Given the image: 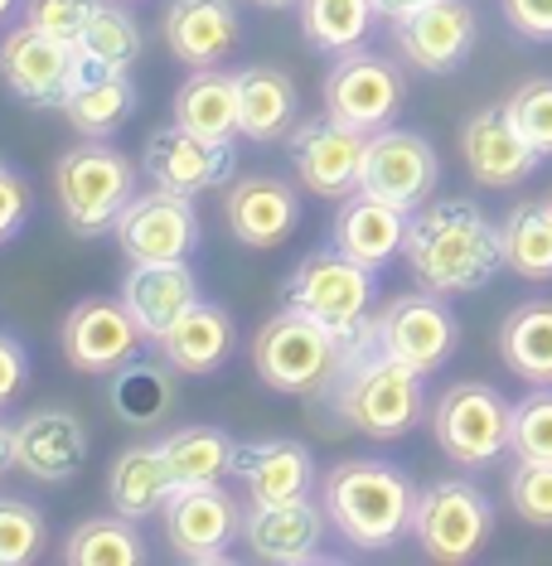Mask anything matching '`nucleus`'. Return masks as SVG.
Segmentation results:
<instances>
[{"instance_id": "11", "label": "nucleus", "mask_w": 552, "mask_h": 566, "mask_svg": "<svg viewBox=\"0 0 552 566\" xmlns=\"http://www.w3.org/2000/svg\"><path fill=\"white\" fill-rule=\"evenodd\" d=\"M374 334H378L383 349L393 358H403V364H413L417 373L446 368L456 354V344H460V325H456L451 305L427 286L383 305L374 315Z\"/></svg>"}, {"instance_id": "33", "label": "nucleus", "mask_w": 552, "mask_h": 566, "mask_svg": "<svg viewBox=\"0 0 552 566\" xmlns=\"http://www.w3.org/2000/svg\"><path fill=\"white\" fill-rule=\"evenodd\" d=\"M160 450L179 484H223L238 470V441L223 427H209V421L170 431L160 441Z\"/></svg>"}, {"instance_id": "39", "label": "nucleus", "mask_w": 552, "mask_h": 566, "mask_svg": "<svg viewBox=\"0 0 552 566\" xmlns=\"http://www.w3.org/2000/svg\"><path fill=\"white\" fill-rule=\"evenodd\" d=\"M44 547V513L24 499L0 494V566H24Z\"/></svg>"}, {"instance_id": "35", "label": "nucleus", "mask_w": 552, "mask_h": 566, "mask_svg": "<svg viewBox=\"0 0 552 566\" xmlns=\"http://www.w3.org/2000/svg\"><path fill=\"white\" fill-rule=\"evenodd\" d=\"M374 15V0H301V34L315 54H350L368 40Z\"/></svg>"}, {"instance_id": "5", "label": "nucleus", "mask_w": 552, "mask_h": 566, "mask_svg": "<svg viewBox=\"0 0 552 566\" xmlns=\"http://www.w3.org/2000/svg\"><path fill=\"white\" fill-rule=\"evenodd\" d=\"M54 189L63 223L79 238H107L117 228L122 209L136 199V165L117 146L97 136H83V146H69L54 160Z\"/></svg>"}, {"instance_id": "26", "label": "nucleus", "mask_w": 552, "mask_h": 566, "mask_svg": "<svg viewBox=\"0 0 552 566\" xmlns=\"http://www.w3.org/2000/svg\"><path fill=\"white\" fill-rule=\"evenodd\" d=\"M156 344L175 373H185V378H209V373H218L228 358H233L238 329H233V319H228L223 305H213L199 295Z\"/></svg>"}, {"instance_id": "36", "label": "nucleus", "mask_w": 552, "mask_h": 566, "mask_svg": "<svg viewBox=\"0 0 552 566\" xmlns=\"http://www.w3.org/2000/svg\"><path fill=\"white\" fill-rule=\"evenodd\" d=\"M140 54H146V34H140L136 15L117 0H102L87 20V30L79 34V59L97 63V69H122L132 73Z\"/></svg>"}, {"instance_id": "48", "label": "nucleus", "mask_w": 552, "mask_h": 566, "mask_svg": "<svg viewBox=\"0 0 552 566\" xmlns=\"http://www.w3.org/2000/svg\"><path fill=\"white\" fill-rule=\"evenodd\" d=\"M6 470H15V427L0 421V474Z\"/></svg>"}, {"instance_id": "42", "label": "nucleus", "mask_w": 552, "mask_h": 566, "mask_svg": "<svg viewBox=\"0 0 552 566\" xmlns=\"http://www.w3.org/2000/svg\"><path fill=\"white\" fill-rule=\"evenodd\" d=\"M504 107H509L513 126L529 136V146L548 160V156H552V78H529V83H519Z\"/></svg>"}, {"instance_id": "21", "label": "nucleus", "mask_w": 552, "mask_h": 566, "mask_svg": "<svg viewBox=\"0 0 552 566\" xmlns=\"http://www.w3.org/2000/svg\"><path fill=\"white\" fill-rule=\"evenodd\" d=\"M223 218L242 248H281L301 228V195L277 175H248L228 185Z\"/></svg>"}, {"instance_id": "45", "label": "nucleus", "mask_w": 552, "mask_h": 566, "mask_svg": "<svg viewBox=\"0 0 552 566\" xmlns=\"http://www.w3.org/2000/svg\"><path fill=\"white\" fill-rule=\"evenodd\" d=\"M499 10L513 24V34L533 44H552V0H499Z\"/></svg>"}, {"instance_id": "17", "label": "nucleus", "mask_w": 552, "mask_h": 566, "mask_svg": "<svg viewBox=\"0 0 552 566\" xmlns=\"http://www.w3.org/2000/svg\"><path fill=\"white\" fill-rule=\"evenodd\" d=\"M160 518L175 557L185 562H223L242 533V513L233 494H223V484H175Z\"/></svg>"}, {"instance_id": "28", "label": "nucleus", "mask_w": 552, "mask_h": 566, "mask_svg": "<svg viewBox=\"0 0 552 566\" xmlns=\"http://www.w3.org/2000/svg\"><path fill=\"white\" fill-rule=\"evenodd\" d=\"M238 480L252 504H291L315 484V455L301 441H248L238 446Z\"/></svg>"}, {"instance_id": "3", "label": "nucleus", "mask_w": 552, "mask_h": 566, "mask_svg": "<svg viewBox=\"0 0 552 566\" xmlns=\"http://www.w3.org/2000/svg\"><path fill=\"white\" fill-rule=\"evenodd\" d=\"M330 527L358 552H388L413 537L417 484L388 460H340L320 484Z\"/></svg>"}, {"instance_id": "37", "label": "nucleus", "mask_w": 552, "mask_h": 566, "mask_svg": "<svg viewBox=\"0 0 552 566\" xmlns=\"http://www.w3.org/2000/svg\"><path fill=\"white\" fill-rule=\"evenodd\" d=\"M504 266L523 281H552V203H519L499 223Z\"/></svg>"}, {"instance_id": "13", "label": "nucleus", "mask_w": 552, "mask_h": 566, "mask_svg": "<svg viewBox=\"0 0 552 566\" xmlns=\"http://www.w3.org/2000/svg\"><path fill=\"white\" fill-rule=\"evenodd\" d=\"M63 358H69V368L79 373H117L122 364H132V358L146 349V329L132 319L126 311V301H107V295H87L79 301L69 315H63Z\"/></svg>"}, {"instance_id": "32", "label": "nucleus", "mask_w": 552, "mask_h": 566, "mask_svg": "<svg viewBox=\"0 0 552 566\" xmlns=\"http://www.w3.org/2000/svg\"><path fill=\"white\" fill-rule=\"evenodd\" d=\"M499 358L513 378L543 388L552 382V301H529L499 325Z\"/></svg>"}, {"instance_id": "20", "label": "nucleus", "mask_w": 552, "mask_h": 566, "mask_svg": "<svg viewBox=\"0 0 552 566\" xmlns=\"http://www.w3.org/2000/svg\"><path fill=\"white\" fill-rule=\"evenodd\" d=\"M93 436H87L83 417L69 407H44L15 427V470H24L40 484H63L83 470Z\"/></svg>"}, {"instance_id": "4", "label": "nucleus", "mask_w": 552, "mask_h": 566, "mask_svg": "<svg viewBox=\"0 0 552 566\" xmlns=\"http://www.w3.org/2000/svg\"><path fill=\"white\" fill-rule=\"evenodd\" d=\"M344 354H350V344H344L335 329H325L320 319L291 311V305L267 319L252 339L257 378L272 392H287V397H325L344 368Z\"/></svg>"}, {"instance_id": "6", "label": "nucleus", "mask_w": 552, "mask_h": 566, "mask_svg": "<svg viewBox=\"0 0 552 566\" xmlns=\"http://www.w3.org/2000/svg\"><path fill=\"white\" fill-rule=\"evenodd\" d=\"M374 301H378V272L364 262H354V256L340 252L335 242L311 252L296 272L287 276L291 311L320 319V325L335 329L344 344L374 329Z\"/></svg>"}, {"instance_id": "29", "label": "nucleus", "mask_w": 552, "mask_h": 566, "mask_svg": "<svg viewBox=\"0 0 552 566\" xmlns=\"http://www.w3.org/2000/svg\"><path fill=\"white\" fill-rule=\"evenodd\" d=\"M301 122V93L281 69L252 63L238 69V136L272 146V140L291 136Z\"/></svg>"}, {"instance_id": "2", "label": "nucleus", "mask_w": 552, "mask_h": 566, "mask_svg": "<svg viewBox=\"0 0 552 566\" xmlns=\"http://www.w3.org/2000/svg\"><path fill=\"white\" fill-rule=\"evenodd\" d=\"M421 378L427 373L393 358L378 344V334L368 329L350 339V354H344V368L330 397H335V411L358 436H368V441H403L421 421V411H427Z\"/></svg>"}, {"instance_id": "38", "label": "nucleus", "mask_w": 552, "mask_h": 566, "mask_svg": "<svg viewBox=\"0 0 552 566\" xmlns=\"http://www.w3.org/2000/svg\"><path fill=\"white\" fill-rule=\"evenodd\" d=\"M63 562L73 566H140L146 562V543L136 533V518H87L69 533L63 543Z\"/></svg>"}, {"instance_id": "12", "label": "nucleus", "mask_w": 552, "mask_h": 566, "mask_svg": "<svg viewBox=\"0 0 552 566\" xmlns=\"http://www.w3.org/2000/svg\"><path fill=\"white\" fill-rule=\"evenodd\" d=\"M441 185V156L427 136L403 132V126H383V132L368 136L364 150V175H358V189L364 195H378L397 203V209H421L431 199V189Z\"/></svg>"}, {"instance_id": "31", "label": "nucleus", "mask_w": 552, "mask_h": 566, "mask_svg": "<svg viewBox=\"0 0 552 566\" xmlns=\"http://www.w3.org/2000/svg\"><path fill=\"white\" fill-rule=\"evenodd\" d=\"M175 122L199 136L233 140L238 136V73L195 69L175 93Z\"/></svg>"}, {"instance_id": "24", "label": "nucleus", "mask_w": 552, "mask_h": 566, "mask_svg": "<svg viewBox=\"0 0 552 566\" xmlns=\"http://www.w3.org/2000/svg\"><path fill=\"white\" fill-rule=\"evenodd\" d=\"M407 228H413V209H397V203L358 189V195L340 199V213L330 223V242L340 252H350L354 262L383 272V262H393L407 248Z\"/></svg>"}, {"instance_id": "1", "label": "nucleus", "mask_w": 552, "mask_h": 566, "mask_svg": "<svg viewBox=\"0 0 552 566\" xmlns=\"http://www.w3.org/2000/svg\"><path fill=\"white\" fill-rule=\"evenodd\" d=\"M403 256L417 286L436 295H470L504 272V233L480 203L436 199L431 209L413 213Z\"/></svg>"}, {"instance_id": "46", "label": "nucleus", "mask_w": 552, "mask_h": 566, "mask_svg": "<svg viewBox=\"0 0 552 566\" xmlns=\"http://www.w3.org/2000/svg\"><path fill=\"white\" fill-rule=\"evenodd\" d=\"M24 382H30V354H24L20 339L0 334V411L24 392Z\"/></svg>"}, {"instance_id": "16", "label": "nucleus", "mask_w": 552, "mask_h": 566, "mask_svg": "<svg viewBox=\"0 0 552 566\" xmlns=\"http://www.w3.org/2000/svg\"><path fill=\"white\" fill-rule=\"evenodd\" d=\"M0 78L30 107H63L73 78H79V44L54 40L20 20V30L0 40Z\"/></svg>"}, {"instance_id": "15", "label": "nucleus", "mask_w": 552, "mask_h": 566, "mask_svg": "<svg viewBox=\"0 0 552 566\" xmlns=\"http://www.w3.org/2000/svg\"><path fill=\"white\" fill-rule=\"evenodd\" d=\"M233 165H238L233 140H213V136H199V132H189V126L170 122L146 140L140 170H146L150 185L199 199V195H209V189L228 185V179H233Z\"/></svg>"}, {"instance_id": "41", "label": "nucleus", "mask_w": 552, "mask_h": 566, "mask_svg": "<svg viewBox=\"0 0 552 566\" xmlns=\"http://www.w3.org/2000/svg\"><path fill=\"white\" fill-rule=\"evenodd\" d=\"M509 504L529 527H552V460H519L509 470Z\"/></svg>"}, {"instance_id": "44", "label": "nucleus", "mask_w": 552, "mask_h": 566, "mask_svg": "<svg viewBox=\"0 0 552 566\" xmlns=\"http://www.w3.org/2000/svg\"><path fill=\"white\" fill-rule=\"evenodd\" d=\"M30 213H34V189H30V179H24L10 160H0V248H6V242H15V238L24 233Z\"/></svg>"}, {"instance_id": "14", "label": "nucleus", "mask_w": 552, "mask_h": 566, "mask_svg": "<svg viewBox=\"0 0 552 566\" xmlns=\"http://www.w3.org/2000/svg\"><path fill=\"white\" fill-rule=\"evenodd\" d=\"M291 140V165H296L301 185L320 199H350L358 195V175H364V150L368 132L340 122V117H311L296 122Z\"/></svg>"}, {"instance_id": "30", "label": "nucleus", "mask_w": 552, "mask_h": 566, "mask_svg": "<svg viewBox=\"0 0 552 566\" xmlns=\"http://www.w3.org/2000/svg\"><path fill=\"white\" fill-rule=\"evenodd\" d=\"M175 470L165 460L160 446H126L107 470V499L112 509L126 513V518H150V513L165 509V499L175 494Z\"/></svg>"}, {"instance_id": "47", "label": "nucleus", "mask_w": 552, "mask_h": 566, "mask_svg": "<svg viewBox=\"0 0 552 566\" xmlns=\"http://www.w3.org/2000/svg\"><path fill=\"white\" fill-rule=\"evenodd\" d=\"M378 6V15H388V20H403V15H413V10H421L427 0H374Z\"/></svg>"}, {"instance_id": "10", "label": "nucleus", "mask_w": 552, "mask_h": 566, "mask_svg": "<svg viewBox=\"0 0 552 566\" xmlns=\"http://www.w3.org/2000/svg\"><path fill=\"white\" fill-rule=\"evenodd\" d=\"M126 262H189L199 248V213L189 195L175 189H146L122 209L112 228Z\"/></svg>"}, {"instance_id": "9", "label": "nucleus", "mask_w": 552, "mask_h": 566, "mask_svg": "<svg viewBox=\"0 0 552 566\" xmlns=\"http://www.w3.org/2000/svg\"><path fill=\"white\" fill-rule=\"evenodd\" d=\"M403 102H407V78L383 54L350 49V54H335V69L325 73V112L368 136L393 126Z\"/></svg>"}, {"instance_id": "27", "label": "nucleus", "mask_w": 552, "mask_h": 566, "mask_svg": "<svg viewBox=\"0 0 552 566\" xmlns=\"http://www.w3.org/2000/svg\"><path fill=\"white\" fill-rule=\"evenodd\" d=\"M122 301L136 325L146 329V339L156 344L199 301V281L189 272V262H132V272L122 281Z\"/></svg>"}, {"instance_id": "18", "label": "nucleus", "mask_w": 552, "mask_h": 566, "mask_svg": "<svg viewBox=\"0 0 552 566\" xmlns=\"http://www.w3.org/2000/svg\"><path fill=\"white\" fill-rule=\"evenodd\" d=\"M393 40L413 69L421 73H456L475 54L480 20L470 0H427L413 15L393 20Z\"/></svg>"}, {"instance_id": "49", "label": "nucleus", "mask_w": 552, "mask_h": 566, "mask_svg": "<svg viewBox=\"0 0 552 566\" xmlns=\"http://www.w3.org/2000/svg\"><path fill=\"white\" fill-rule=\"evenodd\" d=\"M257 10H301V0H252Z\"/></svg>"}, {"instance_id": "8", "label": "nucleus", "mask_w": 552, "mask_h": 566, "mask_svg": "<svg viewBox=\"0 0 552 566\" xmlns=\"http://www.w3.org/2000/svg\"><path fill=\"white\" fill-rule=\"evenodd\" d=\"M494 533V504L470 480H436L417 494L413 537L431 562H470Z\"/></svg>"}, {"instance_id": "34", "label": "nucleus", "mask_w": 552, "mask_h": 566, "mask_svg": "<svg viewBox=\"0 0 552 566\" xmlns=\"http://www.w3.org/2000/svg\"><path fill=\"white\" fill-rule=\"evenodd\" d=\"M112 411L126 421V427H160L175 407V378L170 368L146 364V358H132L112 373V388H107Z\"/></svg>"}, {"instance_id": "43", "label": "nucleus", "mask_w": 552, "mask_h": 566, "mask_svg": "<svg viewBox=\"0 0 552 566\" xmlns=\"http://www.w3.org/2000/svg\"><path fill=\"white\" fill-rule=\"evenodd\" d=\"M97 6L102 0H24L20 20L34 24V30H44V34H54V40L79 44V34L87 30V20H93Z\"/></svg>"}, {"instance_id": "7", "label": "nucleus", "mask_w": 552, "mask_h": 566, "mask_svg": "<svg viewBox=\"0 0 552 566\" xmlns=\"http://www.w3.org/2000/svg\"><path fill=\"white\" fill-rule=\"evenodd\" d=\"M431 436L456 465H494L513 450V402L490 382H451L431 407Z\"/></svg>"}, {"instance_id": "23", "label": "nucleus", "mask_w": 552, "mask_h": 566, "mask_svg": "<svg viewBox=\"0 0 552 566\" xmlns=\"http://www.w3.org/2000/svg\"><path fill=\"white\" fill-rule=\"evenodd\" d=\"M160 34L185 69H218L238 49L242 20L233 0H170Z\"/></svg>"}, {"instance_id": "22", "label": "nucleus", "mask_w": 552, "mask_h": 566, "mask_svg": "<svg viewBox=\"0 0 552 566\" xmlns=\"http://www.w3.org/2000/svg\"><path fill=\"white\" fill-rule=\"evenodd\" d=\"M325 533H330V513L325 504H311V494L291 499V504H252V513L242 518L248 552L277 566L315 562Z\"/></svg>"}, {"instance_id": "51", "label": "nucleus", "mask_w": 552, "mask_h": 566, "mask_svg": "<svg viewBox=\"0 0 552 566\" xmlns=\"http://www.w3.org/2000/svg\"><path fill=\"white\" fill-rule=\"evenodd\" d=\"M548 203H552V199H548Z\"/></svg>"}, {"instance_id": "50", "label": "nucleus", "mask_w": 552, "mask_h": 566, "mask_svg": "<svg viewBox=\"0 0 552 566\" xmlns=\"http://www.w3.org/2000/svg\"><path fill=\"white\" fill-rule=\"evenodd\" d=\"M20 6H24V0H0V24H6L10 15H15V10H20Z\"/></svg>"}, {"instance_id": "25", "label": "nucleus", "mask_w": 552, "mask_h": 566, "mask_svg": "<svg viewBox=\"0 0 552 566\" xmlns=\"http://www.w3.org/2000/svg\"><path fill=\"white\" fill-rule=\"evenodd\" d=\"M136 83L132 73L122 69H97V63L79 59V78H73L69 97H63V117L79 136H97V140H112L126 122L136 117Z\"/></svg>"}, {"instance_id": "40", "label": "nucleus", "mask_w": 552, "mask_h": 566, "mask_svg": "<svg viewBox=\"0 0 552 566\" xmlns=\"http://www.w3.org/2000/svg\"><path fill=\"white\" fill-rule=\"evenodd\" d=\"M513 455L552 460V382L533 388L523 402H513Z\"/></svg>"}, {"instance_id": "19", "label": "nucleus", "mask_w": 552, "mask_h": 566, "mask_svg": "<svg viewBox=\"0 0 552 566\" xmlns=\"http://www.w3.org/2000/svg\"><path fill=\"white\" fill-rule=\"evenodd\" d=\"M460 156H466V170L475 185L485 189H513L523 185L538 170V150L529 146V136L513 126L509 107H480L475 117L460 126Z\"/></svg>"}]
</instances>
